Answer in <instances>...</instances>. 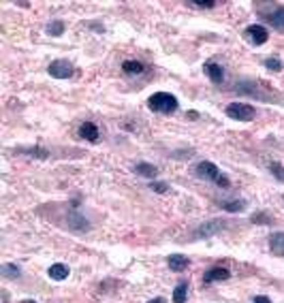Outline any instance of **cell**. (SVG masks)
<instances>
[{
	"label": "cell",
	"mask_w": 284,
	"mask_h": 303,
	"mask_svg": "<svg viewBox=\"0 0 284 303\" xmlns=\"http://www.w3.org/2000/svg\"><path fill=\"white\" fill-rule=\"evenodd\" d=\"M265 67H267L269 71H282L284 64H282L280 58H267V60H265Z\"/></svg>",
	"instance_id": "20"
},
{
	"label": "cell",
	"mask_w": 284,
	"mask_h": 303,
	"mask_svg": "<svg viewBox=\"0 0 284 303\" xmlns=\"http://www.w3.org/2000/svg\"><path fill=\"white\" fill-rule=\"evenodd\" d=\"M47 273H49V278L52 280H56V282H62V280L69 278V267L62 265V263H56V265L49 267Z\"/></svg>",
	"instance_id": "8"
},
{
	"label": "cell",
	"mask_w": 284,
	"mask_h": 303,
	"mask_svg": "<svg viewBox=\"0 0 284 303\" xmlns=\"http://www.w3.org/2000/svg\"><path fill=\"white\" fill-rule=\"evenodd\" d=\"M79 135L83 137V139H88V141H98V128H96V124H92V122L81 124Z\"/></svg>",
	"instance_id": "12"
},
{
	"label": "cell",
	"mask_w": 284,
	"mask_h": 303,
	"mask_svg": "<svg viewBox=\"0 0 284 303\" xmlns=\"http://www.w3.org/2000/svg\"><path fill=\"white\" fill-rule=\"evenodd\" d=\"M246 32H248V39H250L254 45H263V43H267V39H269V32L263 26H257V24L248 26Z\"/></svg>",
	"instance_id": "5"
},
{
	"label": "cell",
	"mask_w": 284,
	"mask_h": 303,
	"mask_svg": "<svg viewBox=\"0 0 284 303\" xmlns=\"http://www.w3.org/2000/svg\"><path fill=\"white\" fill-rule=\"evenodd\" d=\"M269 171H272V173H274V175H276V177H278V179H280V182L284 184V167H282V164H280V162H272V164H269Z\"/></svg>",
	"instance_id": "21"
},
{
	"label": "cell",
	"mask_w": 284,
	"mask_h": 303,
	"mask_svg": "<svg viewBox=\"0 0 284 303\" xmlns=\"http://www.w3.org/2000/svg\"><path fill=\"white\" fill-rule=\"evenodd\" d=\"M188 297V282H180L173 291V303H186Z\"/></svg>",
	"instance_id": "15"
},
{
	"label": "cell",
	"mask_w": 284,
	"mask_h": 303,
	"mask_svg": "<svg viewBox=\"0 0 284 303\" xmlns=\"http://www.w3.org/2000/svg\"><path fill=\"white\" fill-rule=\"evenodd\" d=\"M135 173H137V175H143V177H156L158 169L152 167V164H147V162H137L135 164Z\"/></svg>",
	"instance_id": "14"
},
{
	"label": "cell",
	"mask_w": 284,
	"mask_h": 303,
	"mask_svg": "<svg viewBox=\"0 0 284 303\" xmlns=\"http://www.w3.org/2000/svg\"><path fill=\"white\" fill-rule=\"evenodd\" d=\"M205 73H208V77H210L214 83H220V81L224 79L222 69H220L216 62H208V64H205Z\"/></svg>",
	"instance_id": "9"
},
{
	"label": "cell",
	"mask_w": 284,
	"mask_h": 303,
	"mask_svg": "<svg viewBox=\"0 0 284 303\" xmlns=\"http://www.w3.org/2000/svg\"><path fill=\"white\" fill-rule=\"evenodd\" d=\"M47 73L54 79H69L73 75V67H71V62H67V60H56L47 67Z\"/></svg>",
	"instance_id": "4"
},
{
	"label": "cell",
	"mask_w": 284,
	"mask_h": 303,
	"mask_svg": "<svg viewBox=\"0 0 284 303\" xmlns=\"http://www.w3.org/2000/svg\"><path fill=\"white\" fill-rule=\"evenodd\" d=\"M267 21L276 28V30L284 32V6H278V9L274 11V15H267Z\"/></svg>",
	"instance_id": "10"
},
{
	"label": "cell",
	"mask_w": 284,
	"mask_h": 303,
	"mask_svg": "<svg viewBox=\"0 0 284 303\" xmlns=\"http://www.w3.org/2000/svg\"><path fill=\"white\" fill-rule=\"evenodd\" d=\"M143 64H141L139 60H126L124 64H122V71L126 75H139V73H143Z\"/></svg>",
	"instance_id": "13"
},
{
	"label": "cell",
	"mask_w": 284,
	"mask_h": 303,
	"mask_svg": "<svg viewBox=\"0 0 284 303\" xmlns=\"http://www.w3.org/2000/svg\"><path fill=\"white\" fill-rule=\"evenodd\" d=\"M197 175L201 177V179H208V182H216L218 184V179L222 177L220 175V171L214 162H210V160H203V162H199L197 164Z\"/></svg>",
	"instance_id": "3"
},
{
	"label": "cell",
	"mask_w": 284,
	"mask_h": 303,
	"mask_svg": "<svg viewBox=\"0 0 284 303\" xmlns=\"http://www.w3.org/2000/svg\"><path fill=\"white\" fill-rule=\"evenodd\" d=\"M229 278H231L229 269H224V267H212V269L205 273L203 282L205 284H212V282H222V280H229Z\"/></svg>",
	"instance_id": "6"
},
{
	"label": "cell",
	"mask_w": 284,
	"mask_h": 303,
	"mask_svg": "<svg viewBox=\"0 0 284 303\" xmlns=\"http://www.w3.org/2000/svg\"><path fill=\"white\" fill-rule=\"evenodd\" d=\"M226 115L231 120H237V122H252L257 111H254L252 105H246V103H231L226 105Z\"/></svg>",
	"instance_id": "2"
},
{
	"label": "cell",
	"mask_w": 284,
	"mask_h": 303,
	"mask_svg": "<svg viewBox=\"0 0 284 303\" xmlns=\"http://www.w3.org/2000/svg\"><path fill=\"white\" fill-rule=\"evenodd\" d=\"M19 267H15V265H2V276L4 278H19Z\"/></svg>",
	"instance_id": "19"
},
{
	"label": "cell",
	"mask_w": 284,
	"mask_h": 303,
	"mask_svg": "<svg viewBox=\"0 0 284 303\" xmlns=\"http://www.w3.org/2000/svg\"><path fill=\"white\" fill-rule=\"evenodd\" d=\"M147 303H167L165 299H162V297H156V299H152V301H147Z\"/></svg>",
	"instance_id": "25"
},
{
	"label": "cell",
	"mask_w": 284,
	"mask_h": 303,
	"mask_svg": "<svg viewBox=\"0 0 284 303\" xmlns=\"http://www.w3.org/2000/svg\"><path fill=\"white\" fill-rule=\"evenodd\" d=\"M269 250L278 256H284V233H276L269 239Z\"/></svg>",
	"instance_id": "11"
},
{
	"label": "cell",
	"mask_w": 284,
	"mask_h": 303,
	"mask_svg": "<svg viewBox=\"0 0 284 303\" xmlns=\"http://www.w3.org/2000/svg\"><path fill=\"white\" fill-rule=\"evenodd\" d=\"M147 109L160 115H171L177 109V98L169 92H156L147 98Z\"/></svg>",
	"instance_id": "1"
},
{
	"label": "cell",
	"mask_w": 284,
	"mask_h": 303,
	"mask_svg": "<svg viewBox=\"0 0 284 303\" xmlns=\"http://www.w3.org/2000/svg\"><path fill=\"white\" fill-rule=\"evenodd\" d=\"M62 32H65V21H52L47 26V34H52V37H60Z\"/></svg>",
	"instance_id": "16"
},
{
	"label": "cell",
	"mask_w": 284,
	"mask_h": 303,
	"mask_svg": "<svg viewBox=\"0 0 284 303\" xmlns=\"http://www.w3.org/2000/svg\"><path fill=\"white\" fill-rule=\"evenodd\" d=\"M222 209L224 212H241V209H246V201H231V203H224Z\"/></svg>",
	"instance_id": "18"
},
{
	"label": "cell",
	"mask_w": 284,
	"mask_h": 303,
	"mask_svg": "<svg viewBox=\"0 0 284 303\" xmlns=\"http://www.w3.org/2000/svg\"><path fill=\"white\" fill-rule=\"evenodd\" d=\"M252 303H272V299L265 297V295H257V297L252 299Z\"/></svg>",
	"instance_id": "24"
},
{
	"label": "cell",
	"mask_w": 284,
	"mask_h": 303,
	"mask_svg": "<svg viewBox=\"0 0 284 303\" xmlns=\"http://www.w3.org/2000/svg\"><path fill=\"white\" fill-rule=\"evenodd\" d=\"M150 186H152V190H156V192H167V190H169L162 182H154V184H150Z\"/></svg>",
	"instance_id": "23"
},
{
	"label": "cell",
	"mask_w": 284,
	"mask_h": 303,
	"mask_svg": "<svg viewBox=\"0 0 284 303\" xmlns=\"http://www.w3.org/2000/svg\"><path fill=\"white\" fill-rule=\"evenodd\" d=\"M167 265H169V269L171 271H184V269H188V265H190V261H188V256H184V254H171L167 258Z\"/></svg>",
	"instance_id": "7"
},
{
	"label": "cell",
	"mask_w": 284,
	"mask_h": 303,
	"mask_svg": "<svg viewBox=\"0 0 284 303\" xmlns=\"http://www.w3.org/2000/svg\"><path fill=\"white\" fill-rule=\"evenodd\" d=\"M22 303H37V301H32V299H26V301H22Z\"/></svg>",
	"instance_id": "26"
},
{
	"label": "cell",
	"mask_w": 284,
	"mask_h": 303,
	"mask_svg": "<svg viewBox=\"0 0 284 303\" xmlns=\"http://www.w3.org/2000/svg\"><path fill=\"white\" fill-rule=\"evenodd\" d=\"M220 227H222V225H220V222H216V225H208V227H201V228L197 230V237H210V235H214V233H216V230H218Z\"/></svg>",
	"instance_id": "17"
},
{
	"label": "cell",
	"mask_w": 284,
	"mask_h": 303,
	"mask_svg": "<svg viewBox=\"0 0 284 303\" xmlns=\"http://www.w3.org/2000/svg\"><path fill=\"white\" fill-rule=\"evenodd\" d=\"M190 4L197 6V9H214V6H216L214 0H193Z\"/></svg>",
	"instance_id": "22"
}]
</instances>
